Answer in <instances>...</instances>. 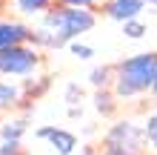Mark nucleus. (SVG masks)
Wrapping results in <instances>:
<instances>
[{
  "label": "nucleus",
  "instance_id": "obj_1",
  "mask_svg": "<svg viewBox=\"0 0 157 155\" xmlns=\"http://www.w3.org/2000/svg\"><path fill=\"white\" fill-rule=\"evenodd\" d=\"M157 84V52H137L132 58L114 63V95L120 101H132L146 92H154Z\"/></svg>",
  "mask_w": 157,
  "mask_h": 155
},
{
  "label": "nucleus",
  "instance_id": "obj_2",
  "mask_svg": "<svg viewBox=\"0 0 157 155\" xmlns=\"http://www.w3.org/2000/svg\"><path fill=\"white\" fill-rule=\"evenodd\" d=\"M40 26L52 29L63 40V46H69L71 40H77L80 35L91 32L97 26V14L91 9H75V6H54L40 17Z\"/></svg>",
  "mask_w": 157,
  "mask_h": 155
},
{
  "label": "nucleus",
  "instance_id": "obj_3",
  "mask_svg": "<svg viewBox=\"0 0 157 155\" xmlns=\"http://www.w3.org/2000/svg\"><path fill=\"white\" fill-rule=\"evenodd\" d=\"M40 49L32 43L23 46H12V49H0V75L6 78H32L40 69Z\"/></svg>",
  "mask_w": 157,
  "mask_h": 155
},
{
  "label": "nucleus",
  "instance_id": "obj_4",
  "mask_svg": "<svg viewBox=\"0 0 157 155\" xmlns=\"http://www.w3.org/2000/svg\"><path fill=\"white\" fill-rule=\"evenodd\" d=\"M103 144H106V147H123V149L140 152V149L149 147V138H146L143 124H134L132 118H120V121H114L106 129Z\"/></svg>",
  "mask_w": 157,
  "mask_h": 155
},
{
  "label": "nucleus",
  "instance_id": "obj_5",
  "mask_svg": "<svg viewBox=\"0 0 157 155\" xmlns=\"http://www.w3.org/2000/svg\"><path fill=\"white\" fill-rule=\"evenodd\" d=\"M34 138L46 141L49 147L57 152V155H75L77 149V135L71 129H63V126H40V129H34Z\"/></svg>",
  "mask_w": 157,
  "mask_h": 155
},
{
  "label": "nucleus",
  "instance_id": "obj_6",
  "mask_svg": "<svg viewBox=\"0 0 157 155\" xmlns=\"http://www.w3.org/2000/svg\"><path fill=\"white\" fill-rule=\"evenodd\" d=\"M23 43H32V26L3 17V20H0V49L23 46Z\"/></svg>",
  "mask_w": 157,
  "mask_h": 155
},
{
  "label": "nucleus",
  "instance_id": "obj_7",
  "mask_svg": "<svg viewBox=\"0 0 157 155\" xmlns=\"http://www.w3.org/2000/svg\"><path fill=\"white\" fill-rule=\"evenodd\" d=\"M146 0H109L106 3V17L109 20H117L123 26L126 20H134V17H140L146 12Z\"/></svg>",
  "mask_w": 157,
  "mask_h": 155
},
{
  "label": "nucleus",
  "instance_id": "obj_8",
  "mask_svg": "<svg viewBox=\"0 0 157 155\" xmlns=\"http://www.w3.org/2000/svg\"><path fill=\"white\" fill-rule=\"evenodd\" d=\"M117 104H120V98L114 95V89H94V95H91V106L103 118H112L117 112Z\"/></svg>",
  "mask_w": 157,
  "mask_h": 155
},
{
  "label": "nucleus",
  "instance_id": "obj_9",
  "mask_svg": "<svg viewBox=\"0 0 157 155\" xmlns=\"http://www.w3.org/2000/svg\"><path fill=\"white\" fill-rule=\"evenodd\" d=\"M29 132V121L26 118H6L0 121V141H23V135Z\"/></svg>",
  "mask_w": 157,
  "mask_h": 155
},
{
  "label": "nucleus",
  "instance_id": "obj_10",
  "mask_svg": "<svg viewBox=\"0 0 157 155\" xmlns=\"http://www.w3.org/2000/svg\"><path fill=\"white\" fill-rule=\"evenodd\" d=\"M20 101H23V89L17 84H12V80H0V112L20 106Z\"/></svg>",
  "mask_w": 157,
  "mask_h": 155
},
{
  "label": "nucleus",
  "instance_id": "obj_11",
  "mask_svg": "<svg viewBox=\"0 0 157 155\" xmlns=\"http://www.w3.org/2000/svg\"><path fill=\"white\" fill-rule=\"evenodd\" d=\"M14 9L23 17H43L54 6H52V0H14Z\"/></svg>",
  "mask_w": 157,
  "mask_h": 155
},
{
  "label": "nucleus",
  "instance_id": "obj_12",
  "mask_svg": "<svg viewBox=\"0 0 157 155\" xmlns=\"http://www.w3.org/2000/svg\"><path fill=\"white\" fill-rule=\"evenodd\" d=\"M89 84L94 89H112L114 86V66H94L89 72Z\"/></svg>",
  "mask_w": 157,
  "mask_h": 155
},
{
  "label": "nucleus",
  "instance_id": "obj_13",
  "mask_svg": "<svg viewBox=\"0 0 157 155\" xmlns=\"http://www.w3.org/2000/svg\"><path fill=\"white\" fill-rule=\"evenodd\" d=\"M26 84L20 86L23 89V98H29V101H34V98H40L46 89L52 86V75H40L37 80H32V78H23Z\"/></svg>",
  "mask_w": 157,
  "mask_h": 155
},
{
  "label": "nucleus",
  "instance_id": "obj_14",
  "mask_svg": "<svg viewBox=\"0 0 157 155\" xmlns=\"http://www.w3.org/2000/svg\"><path fill=\"white\" fill-rule=\"evenodd\" d=\"M146 32H149V26H146L140 17H134V20H126L123 23V35L128 40H140V38H146Z\"/></svg>",
  "mask_w": 157,
  "mask_h": 155
},
{
  "label": "nucleus",
  "instance_id": "obj_15",
  "mask_svg": "<svg viewBox=\"0 0 157 155\" xmlns=\"http://www.w3.org/2000/svg\"><path fill=\"white\" fill-rule=\"evenodd\" d=\"M83 98H86V89H83L80 84H66V89H63V101H66L69 106H80Z\"/></svg>",
  "mask_w": 157,
  "mask_h": 155
},
{
  "label": "nucleus",
  "instance_id": "obj_16",
  "mask_svg": "<svg viewBox=\"0 0 157 155\" xmlns=\"http://www.w3.org/2000/svg\"><path fill=\"white\" fill-rule=\"evenodd\" d=\"M69 52H71V58H77V60H91L94 58V49H91L89 43H80V40H71Z\"/></svg>",
  "mask_w": 157,
  "mask_h": 155
},
{
  "label": "nucleus",
  "instance_id": "obj_17",
  "mask_svg": "<svg viewBox=\"0 0 157 155\" xmlns=\"http://www.w3.org/2000/svg\"><path fill=\"white\" fill-rule=\"evenodd\" d=\"M143 129H146V138H149V147L157 141V112L151 115H146V121H143Z\"/></svg>",
  "mask_w": 157,
  "mask_h": 155
},
{
  "label": "nucleus",
  "instance_id": "obj_18",
  "mask_svg": "<svg viewBox=\"0 0 157 155\" xmlns=\"http://www.w3.org/2000/svg\"><path fill=\"white\" fill-rule=\"evenodd\" d=\"M97 0H60V6H75V9H94Z\"/></svg>",
  "mask_w": 157,
  "mask_h": 155
},
{
  "label": "nucleus",
  "instance_id": "obj_19",
  "mask_svg": "<svg viewBox=\"0 0 157 155\" xmlns=\"http://www.w3.org/2000/svg\"><path fill=\"white\" fill-rule=\"evenodd\" d=\"M103 155H140V152H132L123 147H103Z\"/></svg>",
  "mask_w": 157,
  "mask_h": 155
},
{
  "label": "nucleus",
  "instance_id": "obj_20",
  "mask_svg": "<svg viewBox=\"0 0 157 155\" xmlns=\"http://www.w3.org/2000/svg\"><path fill=\"white\" fill-rule=\"evenodd\" d=\"M80 155H103V149H94V147H80Z\"/></svg>",
  "mask_w": 157,
  "mask_h": 155
},
{
  "label": "nucleus",
  "instance_id": "obj_21",
  "mask_svg": "<svg viewBox=\"0 0 157 155\" xmlns=\"http://www.w3.org/2000/svg\"><path fill=\"white\" fill-rule=\"evenodd\" d=\"M80 115H83L80 106H69V118H80Z\"/></svg>",
  "mask_w": 157,
  "mask_h": 155
},
{
  "label": "nucleus",
  "instance_id": "obj_22",
  "mask_svg": "<svg viewBox=\"0 0 157 155\" xmlns=\"http://www.w3.org/2000/svg\"><path fill=\"white\" fill-rule=\"evenodd\" d=\"M146 6H149V9H157V0H146Z\"/></svg>",
  "mask_w": 157,
  "mask_h": 155
},
{
  "label": "nucleus",
  "instance_id": "obj_23",
  "mask_svg": "<svg viewBox=\"0 0 157 155\" xmlns=\"http://www.w3.org/2000/svg\"><path fill=\"white\" fill-rule=\"evenodd\" d=\"M154 112H157V95H154Z\"/></svg>",
  "mask_w": 157,
  "mask_h": 155
},
{
  "label": "nucleus",
  "instance_id": "obj_24",
  "mask_svg": "<svg viewBox=\"0 0 157 155\" xmlns=\"http://www.w3.org/2000/svg\"><path fill=\"white\" fill-rule=\"evenodd\" d=\"M151 95H157V84H154V92H151Z\"/></svg>",
  "mask_w": 157,
  "mask_h": 155
}]
</instances>
